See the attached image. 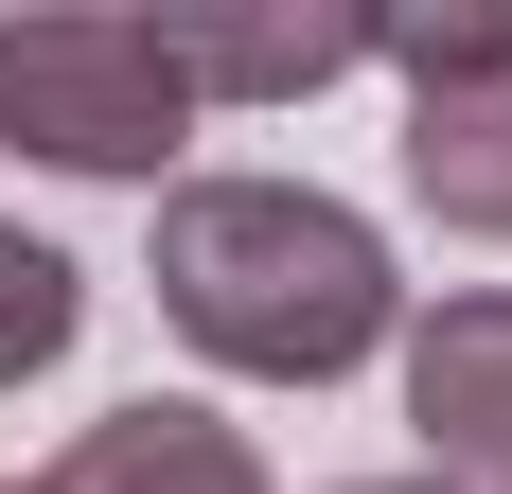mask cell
Wrapping results in <instances>:
<instances>
[{
	"label": "cell",
	"instance_id": "obj_9",
	"mask_svg": "<svg viewBox=\"0 0 512 494\" xmlns=\"http://www.w3.org/2000/svg\"><path fill=\"white\" fill-rule=\"evenodd\" d=\"M0 494H36V477H0Z\"/></svg>",
	"mask_w": 512,
	"mask_h": 494
},
{
	"label": "cell",
	"instance_id": "obj_5",
	"mask_svg": "<svg viewBox=\"0 0 512 494\" xmlns=\"http://www.w3.org/2000/svg\"><path fill=\"white\" fill-rule=\"evenodd\" d=\"M36 494H283V477H265V442L230 424V406L142 389V406H106V424H71Z\"/></svg>",
	"mask_w": 512,
	"mask_h": 494
},
{
	"label": "cell",
	"instance_id": "obj_2",
	"mask_svg": "<svg viewBox=\"0 0 512 494\" xmlns=\"http://www.w3.org/2000/svg\"><path fill=\"white\" fill-rule=\"evenodd\" d=\"M0 142L53 159V177H177L195 142V89H177V53L159 18H106V0H36V18H0Z\"/></svg>",
	"mask_w": 512,
	"mask_h": 494
},
{
	"label": "cell",
	"instance_id": "obj_6",
	"mask_svg": "<svg viewBox=\"0 0 512 494\" xmlns=\"http://www.w3.org/2000/svg\"><path fill=\"white\" fill-rule=\"evenodd\" d=\"M159 53H177V89L212 106H318V89H354L371 71V18L354 0H301V18H159Z\"/></svg>",
	"mask_w": 512,
	"mask_h": 494
},
{
	"label": "cell",
	"instance_id": "obj_8",
	"mask_svg": "<svg viewBox=\"0 0 512 494\" xmlns=\"http://www.w3.org/2000/svg\"><path fill=\"white\" fill-rule=\"evenodd\" d=\"M336 494H442V477H336Z\"/></svg>",
	"mask_w": 512,
	"mask_h": 494
},
{
	"label": "cell",
	"instance_id": "obj_7",
	"mask_svg": "<svg viewBox=\"0 0 512 494\" xmlns=\"http://www.w3.org/2000/svg\"><path fill=\"white\" fill-rule=\"evenodd\" d=\"M71 336H89V265H71L53 230H18V212H0V389H36Z\"/></svg>",
	"mask_w": 512,
	"mask_h": 494
},
{
	"label": "cell",
	"instance_id": "obj_4",
	"mask_svg": "<svg viewBox=\"0 0 512 494\" xmlns=\"http://www.w3.org/2000/svg\"><path fill=\"white\" fill-rule=\"evenodd\" d=\"M407 424H424V477L442 494H512V283L442 300V318H407Z\"/></svg>",
	"mask_w": 512,
	"mask_h": 494
},
{
	"label": "cell",
	"instance_id": "obj_3",
	"mask_svg": "<svg viewBox=\"0 0 512 494\" xmlns=\"http://www.w3.org/2000/svg\"><path fill=\"white\" fill-rule=\"evenodd\" d=\"M371 71L407 89V195H424V230L512 247V0L371 18Z\"/></svg>",
	"mask_w": 512,
	"mask_h": 494
},
{
	"label": "cell",
	"instance_id": "obj_1",
	"mask_svg": "<svg viewBox=\"0 0 512 494\" xmlns=\"http://www.w3.org/2000/svg\"><path fill=\"white\" fill-rule=\"evenodd\" d=\"M142 283H159V318H177L212 371H248V389H336V371H371V353L407 336L389 230H371L354 195H318V177H177Z\"/></svg>",
	"mask_w": 512,
	"mask_h": 494
}]
</instances>
